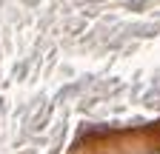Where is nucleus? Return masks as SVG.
I'll use <instances>...</instances> for the list:
<instances>
[{"label": "nucleus", "mask_w": 160, "mask_h": 154, "mask_svg": "<svg viewBox=\"0 0 160 154\" xmlns=\"http://www.w3.org/2000/svg\"><path fill=\"white\" fill-rule=\"evenodd\" d=\"M149 154H160V151H149Z\"/></svg>", "instance_id": "1"}]
</instances>
